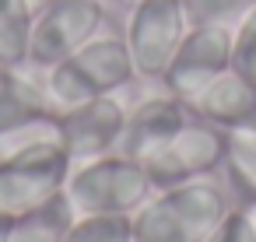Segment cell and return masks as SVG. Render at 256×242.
<instances>
[{
  "label": "cell",
  "mask_w": 256,
  "mask_h": 242,
  "mask_svg": "<svg viewBox=\"0 0 256 242\" xmlns=\"http://www.w3.org/2000/svg\"><path fill=\"white\" fill-rule=\"evenodd\" d=\"M228 210L232 200L210 176L165 186L134 210V242H207Z\"/></svg>",
  "instance_id": "obj_1"
},
{
  "label": "cell",
  "mask_w": 256,
  "mask_h": 242,
  "mask_svg": "<svg viewBox=\"0 0 256 242\" xmlns=\"http://www.w3.org/2000/svg\"><path fill=\"white\" fill-rule=\"evenodd\" d=\"M134 60L126 39L120 36H95L67 60L46 70V95L53 109H70L98 95H112L134 78Z\"/></svg>",
  "instance_id": "obj_2"
},
{
  "label": "cell",
  "mask_w": 256,
  "mask_h": 242,
  "mask_svg": "<svg viewBox=\"0 0 256 242\" xmlns=\"http://www.w3.org/2000/svg\"><path fill=\"white\" fill-rule=\"evenodd\" d=\"M154 193V182L148 168L120 151H109L102 158L78 162L70 168L64 196L70 200L74 214H130Z\"/></svg>",
  "instance_id": "obj_3"
},
{
  "label": "cell",
  "mask_w": 256,
  "mask_h": 242,
  "mask_svg": "<svg viewBox=\"0 0 256 242\" xmlns=\"http://www.w3.org/2000/svg\"><path fill=\"white\" fill-rule=\"evenodd\" d=\"M70 168H74V158L56 137L4 158L0 162V210L18 218L53 200L56 193H64Z\"/></svg>",
  "instance_id": "obj_4"
},
{
  "label": "cell",
  "mask_w": 256,
  "mask_h": 242,
  "mask_svg": "<svg viewBox=\"0 0 256 242\" xmlns=\"http://www.w3.org/2000/svg\"><path fill=\"white\" fill-rule=\"evenodd\" d=\"M186 32H190V18L182 0H134L126 36H123L134 70L140 78L162 81Z\"/></svg>",
  "instance_id": "obj_5"
},
{
  "label": "cell",
  "mask_w": 256,
  "mask_h": 242,
  "mask_svg": "<svg viewBox=\"0 0 256 242\" xmlns=\"http://www.w3.org/2000/svg\"><path fill=\"white\" fill-rule=\"evenodd\" d=\"M221 162H224V130H218L214 123H204V120L190 116L186 126L176 130L140 165L148 168L154 190H165V186L207 179V176L221 172Z\"/></svg>",
  "instance_id": "obj_6"
},
{
  "label": "cell",
  "mask_w": 256,
  "mask_h": 242,
  "mask_svg": "<svg viewBox=\"0 0 256 242\" xmlns=\"http://www.w3.org/2000/svg\"><path fill=\"white\" fill-rule=\"evenodd\" d=\"M102 22H106V8L98 0H50L32 18L28 64L50 70L53 64L78 53L88 39H95Z\"/></svg>",
  "instance_id": "obj_7"
},
{
  "label": "cell",
  "mask_w": 256,
  "mask_h": 242,
  "mask_svg": "<svg viewBox=\"0 0 256 242\" xmlns=\"http://www.w3.org/2000/svg\"><path fill=\"white\" fill-rule=\"evenodd\" d=\"M232 67V25H190L162 84L168 95L190 102Z\"/></svg>",
  "instance_id": "obj_8"
},
{
  "label": "cell",
  "mask_w": 256,
  "mask_h": 242,
  "mask_svg": "<svg viewBox=\"0 0 256 242\" xmlns=\"http://www.w3.org/2000/svg\"><path fill=\"white\" fill-rule=\"evenodd\" d=\"M56 120H60V144L67 148V154L74 162H88L116 151L120 134L126 126V109L112 95H98L81 106L56 109Z\"/></svg>",
  "instance_id": "obj_9"
},
{
  "label": "cell",
  "mask_w": 256,
  "mask_h": 242,
  "mask_svg": "<svg viewBox=\"0 0 256 242\" xmlns=\"http://www.w3.org/2000/svg\"><path fill=\"white\" fill-rule=\"evenodd\" d=\"M190 106L176 95H154V98H144L140 106H134V112H126V126L120 134V144L116 151L134 158V162H144L151 158L176 130L186 126L190 120Z\"/></svg>",
  "instance_id": "obj_10"
},
{
  "label": "cell",
  "mask_w": 256,
  "mask_h": 242,
  "mask_svg": "<svg viewBox=\"0 0 256 242\" xmlns=\"http://www.w3.org/2000/svg\"><path fill=\"white\" fill-rule=\"evenodd\" d=\"M186 106L196 120L214 123L218 130H256V81L235 67H228Z\"/></svg>",
  "instance_id": "obj_11"
},
{
  "label": "cell",
  "mask_w": 256,
  "mask_h": 242,
  "mask_svg": "<svg viewBox=\"0 0 256 242\" xmlns=\"http://www.w3.org/2000/svg\"><path fill=\"white\" fill-rule=\"evenodd\" d=\"M224 193L232 207L249 210L256 200V130H224Z\"/></svg>",
  "instance_id": "obj_12"
},
{
  "label": "cell",
  "mask_w": 256,
  "mask_h": 242,
  "mask_svg": "<svg viewBox=\"0 0 256 242\" xmlns=\"http://www.w3.org/2000/svg\"><path fill=\"white\" fill-rule=\"evenodd\" d=\"M74 218L78 214H74L70 200L64 193H56L53 200H46V204H39L32 210L18 214L14 224H11L8 242H64L67 228L74 224Z\"/></svg>",
  "instance_id": "obj_13"
},
{
  "label": "cell",
  "mask_w": 256,
  "mask_h": 242,
  "mask_svg": "<svg viewBox=\"0 0 256 242\" xmlns=\"http://www.w3.org/2000/svg\"><path fill=\"white\" fill-rule=\"evenodd\" d=\"M53 102L46 95V88H36L28 78H22L11 67H0V134L39 116L50 112Z\"/></svg>",
  "instance_id": "obj_14"
},
{
  "label": "cell",
  "mask_w": 256,
  "mask_h": 242,
  "mask_svg": "<svg viewBox=\"0 0 256 242\" xmlns=\"http://www.w3.org/2000/svg\"><path fill=\"white\" fill-rule=\"evenodd\" d=\"M32 18L36 11L28 0H0V67L22 70L28 64Z\"/></svg>",
  "instance_id": "obj_15"
},
{
  "label": "cell",
  "mask_w": 256,
  "mask_h": 242,
  "mask_svg": "<svg viewBox=\"0 0 256 242\" xmlns=\"http://www.w3.org/2000/svg\"><path fill=\"white\" fill-rule=\"evenodd\" d=\"M64 242H134L130 214H78Z\"/></svg>",
  "instance_id": "obj_16"
},
{
  "label": "cell",
  "mask_w": 256,
  "mask_h": 242,
  "mask_svg": "<svg viewBox=\"0 0 256 242\" xmlns=\"http://www.w3.org/2000/svg\"><path fill=\"white\" fill-rule=\"evenodd\" d=\"M190 25H232L256 8V0H182Z\"/></svg>",
  "instance_id": "obj_17"
},
{
  "label": "cell",
  "mask_w": 256,
  "mask_h": 242,
  "mask_svg": "<svg viewBox=\"0 0 256 242\" xmlns=\"http://www.w3.org/2000/svg\"><path fill=\"white\" fill-rule=\"evenodd\" d=\"M232 67L256 81V8L242 14L232 28Z\"/></svg>",
  "instance_id": "obj_18"
},
{
  "label": "cell",
  "mask_w": 256,
  "mask_h": 242,
  "mask_svg": "<svg viewBox=\"0 0 256 242\" xmlns=\"http://www.w3.org/2000/svg\"><path fill=\"white\" fill-rule=\"evenodd\" d=\"M207 242H256V232H252L249 214H246V210H238V207H232V210L224 214V221L210 232V238H207Z\"/></svg>",
  "instance_id": "obj_19"
},
{
  "label": "cell",
  "mask_w": 256,
  "mask_h": 242,
  "mask_svg": "<svg viewBox=\"0 0 256 242\" xmlns=\"http://www.w3.org/2000/svg\"><path fill=\"white\" fill-rule=\"evenodd\" d=\"M11 224H14V214L0 210V242H8V235H11Z\"/></svg>",
  "instance_id": "obj_20"
},
{
  "label": "cell",
  "mask_w": 256,
  "mask_h": 242,
  "mask_svg": "<svg viewBox=\"0 0 256 242\" xmlns=\"http://www.w3.org/2000/svg\"><path fill=\"white\" fill-rule=\"evenodd\" d=\"M246 214H249V221H252V232H256V200L249 204V210H246Z\"/></svg>",
  "instance_id": "obj_21"
},
{
  "label": "cell",
  "mask_w": 256,
  "mask_h": 242,
  "mask_svg": "<svg viewBox=\"0 0 256 242\" xmlns=\"http://www.w3.org/2000/svg\"><path fill=\"white\" fill-rule=\"evenodd\" d=\"M98 4H134V0H98Z\"/></svg>",
  "instance_id": "obj_22"
}]
</instances>
